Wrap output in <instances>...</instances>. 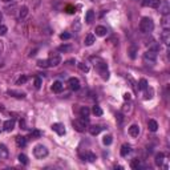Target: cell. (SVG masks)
Returning a JSON list of instances; mask_svg holds the SVG:
<instances>
[{"label": "cell", "instance_id": "cell-1", "mask_svg": "<svg viewBox=\"0 0 170 170\" xmlns=\"http://www.w3.org/2000/svg\"><path fill=\"white\" fill-rule=\"evenodd\" d=\"M92 61H95V67L97 68L98 73L101 75V77L104 80H108L109 78V72H108V65L103 60V59H98V57H92Z\"/></svg>", "mask_w": 170, "mask_h": 170}, {"label": "cell", "instance_id": "cell-2", "mask_svg": "<svg viewBox=\"0 0 170 170\" xmlns=\"http://www.w3.org/2000/svg\"><path fill=\"white\" fill-rule=\"evenodd\" d=\"M154 29V23L150 18H142L140 21V31L142 33H149Z\"/></svg>", "mask_w": 170, "mask_h": 170}, {"label": "cell", "instance_id": "cell-3", "mask_svg": "<svg viewBox=\"0 0 170 170\" xmlns=\"http://www.w3.org/2000/svg\"><path fill=\"white\" fill-rule=\"evenodd\" d=\"M33 154H35L36 158L41 160V158H45L48 155V149L44 145H36L35 149H33Z\"/></svg>", "mask_w": 170, "mask_h": 170}, {"label": "cell", "instance_id": "cell-4", "mask_svg": "<svg viewBox=\"0 0 170 170\" xmlns=\"http://www.w3.org/2000/svg\"><path fill=\"white\" fill-rule=\"evenodd\" d=\"M86 124H88V120H85V118H76L75 121H73V128H75V130H77V132H85V129H86Z\"/></svg>", "mask_w": 170, "mask_h": 170}, {"label": "cell", "instance_id": "cell-5", "mask_svg": "<svg viewBox=\"0 0 170 170\" xmlns=\"http://www.w3.org/2000/svg\"><path fill=\"white\" fill-rule=\"evenodd\" d=\"M155 60H157V52H154V51H148V52L144 53V61H145L146 64H154Z\"/></svg>", "mask_w": 170, "mask_h": 170}, {"label": "cell", "instance_id": "cell-6", "mask_svg": "<svg viewBox=\"0 0 170 170\" xmlns=\"http://www.w3.org/2000/svg\"><path fill=\"white\" fill-rule=\"evenodd\" d=\"M61 63V57L59 53H51L49 57H48V64L49 67H57Z\"/></svg>", "mask_w": 170, "mask_h": 170}, {"label": "cell", "instance_id": "cell-7", "mask_svg": "<svg viewBox=\"0 0 170 170\" xmlns=\"http://www.w3.org/2000/svg\"><path fill=\"white\" fill-rule=\"evenodd\" d=\"M68 85H69V89L70 90H78L80 89V81H78V78H76V77H70L69 80H68Z\"/></svg>", "mask_w": 170, "mask_h": 170}, {"label": "cell", "instance_id": "cell-8", "mask_svg": "<svg viewBox=\"0 0 170 170\" xmlns=\"http://www.w3.org/2000/svg\"><path fill=\"white\" fill-rule=\"evenodd\" d=\"M52 130L57 133L59 136H64L65 134V126H64V124H61V122L53 124V125H52Z\"/></svg>", "mask_w": 170, "mask_h": 170}, {"label": "cell", "instance_id": "cell-9", "mask_svg": "<svg viewBox=\"0 0 170 170\" xmlns=\"http://www.w3.org/2000/svg\"><path fill=\"white\" fill-rule=\"evenodd\" d=\"M158 8H160V12L162 13V15H169V12H170V7H169V3H168V1L160 3Z\"/></svg>", "mask_w": 170, "mask_h": 170}, {"label": "cell", "instance_id": "cell-10", "mask_svg": "<svg viewBox=\"0 0 170 170\" xmlns=\"http://www.w3.org/2000/svg\"><path fill=\"white\" fill-rule=\"evenodd\" d=\"M8 155H10V152H8V149L5 148V145L0 144V160H7Z\"/></svg>", "mask_w": 170, "mask_h": 170}, {"label": "cell", "instance_id": "cell-11", "mask_svg": "<svg viewBox=\"0 0 170 170\" xmlns=\"http://www.w3.org/2000/svg\"><path fill=\"white\" fill-rule=\"evenodd\" d=\"M161 40H162V42H165L166 45L170 44V31L169 29H163V32L161 33Z\"/></svg>", "mask_w": 170, "mask_h": 170}, {"label": "cell", "instance_id": "cell-12", "mask_svg": "<svg viewBox=\"0 0 170 170\" xmlns=\"http://www.w3.org/2000/svg\"><path fill=\"white\" fill-rule=\"evenodd\" d=\"M85 45H88V47H90V45H93L96 42V36L95 35H92V33H89V35H86L85 36Z\"/></svg>", "mask_w": 170, "mask_h": 170}, {"label": "cell", "instance_id": "cell-13", "mask_svg": "<svg viewBox=\"0 0 170 170\" xmlns=\"http://www.w3.org/2000/svg\"><path fill=\"white\" fill-rule=\"evenodd\" d=\"M129 134L132 136V137H138V134H140V126L138 125H132L129 128Z\"/></svg>", "mask_w": 170, "mask_h": 170}, {"label": "cell", "instance_id": "cell-14", "mask_svg": "<svg viewBox=\"0 0 170 170\" xmlns=\"http://www.w3.org/2000/svg\"><path fill=\"white\" fill-rule=\"evenodd\" d=\"M5 132H11V130L15 128V120H7L4 122V125H3Z\"/></svg>", "mask_w": 170, "mask_h": 170}, {"label": "cell", "instance_id": "cell-15", "mask_svg": "<svg viewBox=\"0 0 170 170\" xmlns=\"http://www.w3.org/2000/svg\"><path fill=\"white\" fill-rule=\"evenodd\" d=\"M95 32L97 36H105L108 33V29H106V27H104V25H97Z\"/></svg>", "mask_w": 170, "mask_h": 170}, {"label": "cell", "instance_id": "cell-16", "mask_svg": "<svg viewBox=\"0 0 170 170\" xmlns=\"http://www.w3.org/2000/svg\"><path fill=\"white\" fill-rule=\"evenodd\" d=\"M63 88H64V85H63V83L61 81H55L53 83V85H52V90L55 93H60L61 90H63Z\"/></svg>", "mask_w": 170, "mask_h": 170}, {"label": "cell", "instance_id": "cell-17", "mask_svg": "<svg viewBox=\"0 0 170 170\" xmlns=\"http://www.w3.org/2000/svg\"><path fill=\"white\" fill-rule=\"evenodd\" d=\"M16 145H18L19 148H24V146L27 145V138L23 137V136H18V137H16Z\"/></svg>", "mask_w": 170, "mask_h": 170}, {"label": "cell", "instance_id": "cell-18", "mask_svg": "<svg viewBox=\"0 0 170 170\" xmlns=\"http://www.w3.org/2000/svg\"><path fill=\"white\" fill-rule=\"evenodd\" d=\"M101 130H103V128H101L100 125H92V126H89V133L92 136H97Z\"/></svg>", "mask_w": 170, "mask_h": 170}, {"label": "cell", "instance_id": "cell-19", "mask_svg": "<svg viewBox=\"0 0 170 170\" xmlns=\"http://www.w3.org/2000/svg\"><path fill=\"white\" fill-rule=\"evenodd\" d=\"M83 158H84V160H86V161H89V162H95V161L97 160L96 154H93V153H90V152H86V153H85V154L83 155Z\"/></svg>", "mask_w": 170, "mask_h": 170}, {"label": "cell", "instance_id": "cell-20", "mask_svg": "<svg viewBox=\"0 0 170 170\" xmlns=\"http://www.w3.org/2000/svg\"><path fill=\"white\" fill-rule=\"evenodd\" d=\"M8 95L13 96V97H16V98H24L25 97L24 92H18V90H8Z\"/></svg>", "mask_w": 170, "mask_h": 170}, {"label": "cell", "instance_id": "cell-21", "mask_svg": "<svg viewBox=\"0 0 170 170\" xmlns=\"http://www.w3.org/2000/svg\"><path fill=\"white\" fill-rule=\"evenodd\" d=\"M163 160H165V154H163V153H158V154L155 155V165H157V166H162Z\"/></svg>", "mask_w": 170, "mask_h": 170}, {"label": "cell", "instance_id": "cell-22", "mask_svg": "<svg viewBox=\"0 0 170 170\" xmlns=\"http://www.w3.org/2000/svg\"><path fill=\"white\" fill-rule=\"evenodd\" d=\"M148 128H149L150 132H157V129H158V124H157V121H154V120H149V121H148Z\"/></svg>", "mask_w": 170, "mask_h": 170}, {"label": "cell", "instance_id": "cell-23", "mask_svg": "<svg viewBox=\"0 0 170 170\" xmlns=\"http://www.w3.org/2000/svg\"><path fill=\"white\" fill-rule=\"evenodd\" d=\"M93 20H95V12H93L92 10H89L86 12V15H85V21H86L88 24H90Z\"/></svg>", "mask_w": 170, "mask_h": 170}, {"label": "cell", "instance_id": "cell-24", "mask_svg": "<svg viewBox=\"0 0 170 170\" xmlns=\"http://www.w3.org/2000/svg\"><path fill=\"white\" fill-rule=\"evenodd\" d=\"M137 47H134V45H132V47L128 49V53H129V56H130V59H133L134 60L136 57H137Z\"/></svg>", "mask_w": 170, "mask_h": 170}, {"label": "cell", "instance_id": "cell-25", "mask_svg": "<svg viewBox=\"0 0 170 170\" xmlns=\"http://www.w3.org/2000/svg\"><path fill=\"white\" fill-rule=\"evenodd\" d=\"M89 113H90V110L88 109L86 106H83V108L80 109V116H81L83 118H85V120H88V117H89Z\"/></svg>", "mask_w": 170, "mask_h": 170}, {"label": "cell", "instance_id": "cell-26", "mask_svg": "<svg viewBox=\"0 0 170 170\" xmlns=\"http://www.w3.org/2000/svg\"><path fill=\"white\" fill-rule=\"evenodd\" d=\"M57 51L59 52H70L72 51V45H69V44H63V45H60V47L57 48Z\"/></svg>", "mask_w": 170, "mask_h": 170}, {"label": "cell", "instance_id": "cell-27", "mask_svg": "<svg viewBox=\"0 0 170 170\" xmlns=\"http://www.w3.org/2000/svg\"><path fill=\"white\" fill-rule=\"evenodd\" d=\"M162 27L165 28V29H169V27H170V16L169 15H163V18H162Z\"/></svg>", "mask_w": 170, "mask_h": 170}, {"label": "cell", "instance_id": "cell-28", "mask_svg": "<svg viewBox=\"0 0 170 170\" xmlns=\"http://www.w3.org/2000/svg\"><path fill=\"white\" fill-rule=\"evenodd\" d=\"M120 153H121V155H122V157H126V155L130 153V146L126 145V144H125V145H122V146H121Z\"/></svg>", "mask_w": 170, "mask_h": 170}, {"label": "cell", "instance_id": "cell-29", "mask_svg": "<svg viewBox=\"0 0 170 170\" xmlns=\"http://www.w3.org/2000/svg\"><path fill=\"white\" fill-rule=\"evenodd\" d=\"M27 15H28V7L23 5L20 10H19V19H24Z\"/></svg>", "mask_w": 170, "mask_h": 170}, {"label": "cell", "instance_id": "cell-30", "mask_svg": "<svg viewBox=\"0 0 170 170\" xmlns=\"http://www.w3.org/2000/svg\"><path fill=\"white\" fill-rule=\"evenodd\" d=\"M130 166H132V169H134V170H138V169L142 168V165H141V161H140V160H133L132 163H130Z\"/></svg>", "mask_w": 170, "mask_h": 170}, {"label": "cell", "instance_id": "cell-31", "mask_svg": "<svg viewBox=\"0 0 170 170\" xmlns=\"http://www.w3.org/2000/svg\"><path fill=\"white\" fill-rule=\"evenodd\" d=\"M41 134H42V133L40 132V130H32L31 134H29V137L32 138V140H36V138H40Z\"/></svg>", "mask_w": 170, "mask_h": 170}, {"label": "cell", "instance_id": "cell-32", "mask_svg": "<svg viewBox=\"0 0 170 170\" xmlns=\"http://www.w3.org/2000/svg\"><path fill=\"white\" fill-rule=\"evenodd\" d=\"M138 85H140V89H141V90H148V86H149V85H148V81H146L145 78H141V80H140V84H138Z\"/></svg>", "mask_w": 170, "mask_h": 170}, {"label": "cell", "instance_id": "cell-33", "mask_svg": "<svg viewBox=\"0 0 170 170\" xmlns=\"http://www.w3.org/2000/svg\"><path fill=\"white\" fill-rule=\"evenodd\" d=\"M92 112H93V114H96V116H103V109H101V108L98 106V105H95V106H93Z\"/></svg>", "mask_w": 170, "mask_h": 170}, {"label": "cell", "instance_id": "cell-34", "mask_svg": "<svg viewBox=\"0 0 170 170\" xmlns=\"http://www.w3.org/2000/svg\"><path fill=\"white\" fill-rule=\"evenodd\" d=\"M19 162L23 163V165H28V158L25 154H19Z\"/></svg>", "mask_w": 170, "mask_h": 170}, {"label": "cell", "instance_id": "cell-35", "mask_svg": "<svg viewBox=\"0 0 170 170\" xmlns=\"http://www.w3.org/2000/svg\"><path fill=\"white\" fill-rule=\"evenodd\" d=\"M103 144L104 145H110L112 144V136H104V138H103Z\"/></svg>", "mask_w": 170, "mask_h": 170}, {"label": "cell", "instance_id": "cell-36", "mask_svg": "<svg viewBox=\"0 0 170 170\" xmlns=\"http://www.w3.org/2000/svg\"><path fill=\"white\" fill-rule=\"evenodd\" d=\"M160 3H161V0H150V1H149V7H152V8H158Z\"/></svg>", "mask_w": 170, "mask_h": 170}, {"label": "cell", "instance_id": "cell-37", "mask_svg": "<svg viewBox=\"0 0 170 170\" xmlns=\"http://www.w3.org/2000/svg\"><path fill=\"white\" fill-rule=\"evenodd\" d=\"M37 65L40 68H48L49 67V64H48V60H39L37 61Z\"/></svg>", "mask_w": 170, "mask_h": 170}, {"label": "cell", "instance_id": "cell-38", "mask_svg": "<svg viewBox=\"0 0 170 170\" xmlns=\"http://www.w3.org/2000/svg\"><path fill=\"white\" fill-rule=\"evenodd\" d=\"M78 68H80V69L83 70V72H85V73L89 72V67H88L86 64H84V63H80V64H78Z\"/></svg>", "mask_w": 170, "mask_h": 170}, {"label": "cell", "instance_id": "cell-39", "mask_svg": "<svg viewBox=\"0 0 170 170\" xmlns=\"http://www.w3.org/2000/svg\"><path fill=\"white\" fill-rule=\"evenodd\" d=\"M41 83H42V81H41L40 77H36V78H35V88H36V89H40Z\"/></svg>", "mask_w": 170, "mask_h": 170}, {"label": "cell", "instance_id": "cell-40", "mask_svg": "<svg viewBox=\"0 0 170 170\" xmlns=\"http://www.w3.org/2000/svg\"><path fill=\"white\" fill-rule=\"evenodd\" d=\"M60 39H61V40H69V39H70V33H68V32L61 33V35H60Z\"/></svg>", "mask_w": 170, "mask_h": 170}, {"label": "cell", "instance_id": "cell-41", "mask_svg": "<svg viewBox=\"0 0 170 170\" xmlns=\"http://www.w3.org/2000/svg\"><path fill=\"white\" fill-rule=\"evenodd\" d=\"M7 27L5 25H3V24H0V36H4L5 33H7Z\"/></svg>", "mask_w": 170, "mask_h": 170}, {"label": "cell", "instance_id": "cell-42", "mask_svg": "<svg viewBox=\"0 0 170 170\" xmlns=\"http://www.w3.org/2000/svg\"><path fill=\"white\" fill-rule=\"evenodd\" d=\"M25 81H27V76H21L20 78L18 80V85H21V84H24Z\"/></svg>", "mask_w": 170, "mask_h": 170}, {"label": "cell", "instance_id": "cell-43", "mask_svg": "<svg viewBox=\"0 0 170 170\" xmlns=\"http://www.w3.org/2000/svg\"><path fill=\"white\" fill-rule=\"evenodd\" d=\"M20 126L23 129H27V125H25V121L24 120H20Z\"/></svg>", "mask_w": 170, "mask_h": 170}, {"label": "cell", "instance_id": "cell-44", "mask_svg": "<svg viewBox=\"0 0 170 170\" xmlns=\"http://www.w3.org/2000/svg\"><path fill=\"white\" fill-rule=\"evenodd\" d=\"M124 100H130V95H129V93H125V95H124Z\"/></svg>", "mask_w": 170, "mask_h": 170}, {"label": "cell", "instance_id": "cell-45", "mask_svg": "<svg viewBox=\"0 0 170 170\" xmlns=\"http://www.w3.org/2000/svg\"><path fill=\"white\" fill-rule=\"evenodd\" d=\"M149 1H150V0H144V1H142V5H144V7L149 5Z\"/></svg>", "mask_w": 170, "mask_h": 170}, {"label": "cell", "instance_id": "cell-46", "mask_svg": "<svg viewBox=\"0 0 170 170\" xmlns=\"http://www.w3.org/2000/svg\"><path fill=\"white\" fill-rule=\"evenodd\" d=\"M1 52H3V42L0 41V53H1Z\"/></svg>", "mask_w": 170, "mask_h": 170}, {"label": "cell", "instance_id": "cell-47", "mask_svg": "<svg viewBox=\"0 0 170 170\" xmlns=\"http://www.w3.org/2000/svg\"><path fill=\"white\" fill-rule=\"evenodd\" d=\"M1 1H4V3H10V1H13V0H1Z\"/></svg>", "mask_w": 170, "mask_h": 170}, {"label": "cell", "instance_id": "cell-48", "mask_svg": "<svg viewBox=\"0 0 170 170\" xmlns=\"http://www.w3.org/2000/svg\"><path fill=\"white\" fill-rule=\"evenodd\" d=\"M1 19H3V13L0 12V21H1Z\"/></svg>", "mask_w": 170, "mask_h": 170}]
</instances>
